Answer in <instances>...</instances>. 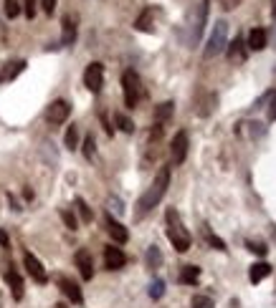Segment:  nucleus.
<instances>
[{"instance_id":"1","label":"nucleus","mask_w":276,"mask_h":308,"mask_svg":"<svg viewBox=\"0 0 276 308\" xmlns=\"http://www.w3.org/2000/svg\"><path fill=\"white\" fill-rule=\"evenodd\" d=\"M167 187H170V167H162L157 174H155V180H152V185L144 189V195L139 197V202H137V220L142 217V215H147L152 207H157L160 205V200L165 197V192H167Z\"/></svg>"},{"instance_id":"2","label":"nucleus","mask_w":276,"mask_h":308,"mask_svg":"<svg viewBox=\"0 0 276 308\" xmlns=\"http://www.w3.org/2000/svg\"><path fill=\"white\" fill-rule=\"evenodd\" d=\"M208 5H210V0H200L193 8L190 18H187V25H185V46L187 48H195L200 43V36H203L206 23H208Z\"/></svg>"},{"instance_id":"3","label":"nucleus","mask_w":276,"mask_h":308,"mask_svg":"<svg viewBox=\"0 0 276 308\" xmlns=\"http://www.w3.org/2000/svg\"><path fill=\"white\" fill-rule=\"evenodd\" d=\"M165 220H167V238L172 243V247H175L178 253H185V250H190V232L185 230L183 225V220H180V212L178 210H167L165 212Z\"/></svg>"},{"instance_id":"4","label":"nucleus","mask_w":276,"mask_h":308,"mask_svg":"<svg viewBox=\"0 0 276 308\" xmlns=\"http://www.w3.org/2000/svg\"><path fill=\"white\" fill-rule=\"evenodd\" d=\"M228 46V23L221 18V21H215L213 23V31H210V38L206 43V51H203V56L206 58H213L218 53H223Z\"/></svg>"},{"instance_id":"5","label":"nucleus","mask_w":276,"mask_h":308,"mask_svg":"<svg viewBox=\"0 0 276 308\" xmlns=\"http://www.w3.org/2000/svg\"><path fill=\"white\" fill-rule=\"evenodd\" d=\"M122 91H124V104L129 106V109H135L137 104H139V99H142V81H139V76H137V71H124L122 73Z\"/></svg>"},{"instance_id":"6","label":"nucleus","mask_w":276,"mask_h":308,"mask_svg":"<svg viewBox=\"0 0 276 308\" xmlns=\"http://www.w3.org/2000/svg\"><path fill=\"white\" fill-rule=\"evenodd\" d=\"M84 86L89 89L92 94H99L101 86H104V66H101L99 61L89 63L84 71Z\"/></svg>"},{"instance_id":"7","label":"nucleus","mask_w":276,"mask_h":308,"mask_svg":"<svg viewBox=\"0 0 276 308\" xmlns=\"http://www.w3.org/2000/svg\"><path fill=\"white\" fill-rule=\"evenodd\" d=\"M69 114H71V104H69V101L66 99H56L53 104L46 109V122L53 124V126H59V124H64L69 119Z\"/></svg>"},{"instance_id":"8","label":"nucleus","mask_w":276,"mask_h":308,"mask_svg":"<svg viewBox=\"0 0 276 308\" xmlns=\"http://www.w3.org/2000/svg\"><path fill=\"white\" fill-rule=\"evenodd\" d=\"M187 157V131H178L170 142V159L172 164H183Z\"/></svg>"},{"instance_id":"9","label":"nucleus","mask_w":276,"mask_h":308,"mask_svg":"<svg viewBox=\"0 0 276 308\" xmlns=\"http://www.w3.org/2000/svg\"><path fill=\"white\" fill-rule=\"evenodd\" d=\"M56 283H59L61 293H64V296H66L71 303H76V306L84 303V293H81L79 283H74V281H71V278H66V275H56Z\"/></svg>"},{"instance_id":"10","label":"nucleus","mask_w":276,"mask_h":308,"mask_svg":"<svg viewBox=\"0 0 276 308\" xmlns=\"http://www.w3.org/2000/svg\"><path fill=\"white\" fill-rule=\"evenodd\" d=\"M23 263H25V268H28V273H31V278H33V281L36 283H48V273H46V268H43L41 266V260L33 255V253H23Z\"/></svg>"},{"instance_id":"11","label":"nucleus","mask_w":276,"mask_h":308,"mask_svg":"<svg viewBox=\"0 0 276 308\" xmlns=\"http://www.w3.org/2000/svg\"><path fill=\"white\" fill-rule=\"evenodd\" d=\"M124 263H127V255L119 250V247H114V245H107V247H104V266H107L109 270L124 268Z\"/></svg>"},{"instance_id":"12","label":"nucleus","mask_w":276,"mask_h":308,"mask_svg":"<svg viewBox=\"0 0 276 308\" xmlns=\"http://www.w3.org/2000/svg\"><path fill=\"white\" fill-rule=\"evenodd\" d=\"M104 227H107V232L112 235V240H117V243H127L129 240L127 227L119 223V220H114L112 215H104Z\"/></svg>"},{"instance_id":"13","label":"nucleus","mask_w":276,"mask_h":308,"mask_svg":"<svg viewBox=\"0 0 276 308\" xmlns=\"http://www.w3.org/2000/svg\"><path fill=\"white\" fill-rule=\"evenodd\" d=\"M5 283L10 286V293H13V298H16V301H23V293H25V283H23V278L18 275V270H16V268L5 270Z\"/></svg>"},{"instance_id":"14","label":"nucleus","mask_w":276,"mask_h":308,"mask_svg":"<svg viewBox=\"0 0 276 308\" xmlns=\"http://www.w3.org/2000/svg\"><path fill=\"white\" fill-rule=\"evenodd\" d=\"M74 263H76V268H79V273H81L84 281H92V278H94V263H92V255L86 253V250H79V253L74 255Z\"/></svg>"},{"instance_id":"15","label":"nucleus","mask_w":276,"mask_h":308,"mask_svg":"<svg viewBox=\"0 0 276 308\" xmlns=\"http://www.w3.org/2000/svg\"><path fill=\"white\" fill-rule=\"evenodd\" d=\"M25 61L23 58H16V61H10V63H5L3 68H0V83H8V81H13L18 76V73H23L25 71Z\"/></svg>"},{"instance_id":"16","label":"nucleus","mask_w":276,"mask_h":308,"mask_svg":"<svg viewBox=\"0 0 276 308\" xmlns=\"http://www.w3.org/2000/svg\"><path fill=\"white\" fill-rule=\"evenodd\" d=\"M74 41H76V18L66 16L61 23V43L64 46H74Z\"/></svg>"},{"instance_id":"17","label":"nucleus","mask_w":276,"mask_h":308,"mask_svg":"<svg viewBox=\"0 0 276 308\" xmlns=\"http://www.w3.org/2000/svg\"><path fill=\"white\" fill-rule=\"evenodd\" d=\"M228 48V58H230V63H243L246 61V43H243V38L241 36H236L233 38V43H230V46H226Z\"/></svg>"},{"instance_id":"18","label":"nucleus","mask_w":276,"mask_h":308,"mask_svg":"<svg viewBox=\"0 0 276 308\" xmlns=\"http://www.w3.org/2000/svg\"><path fill=\"white\" fill-rule=\"evenodd\" d=\"M269 46V36H266V31L264 28H253V31L249 33V51H264Z\"/></svg>"},{"instance_id":"19","label":"nucleus","mask_w":276,"mask_h":308,"mask_svg":"<svg viewBox=\"0 0 276 308\" xmlns=\"http://www.w3.org/2000/svg\"><path fill=\"white\" fill-rule=\"evenodd\" d=\"M236 131H238V134H246V131H249V137L251 139H258V137H264V124H261V122H241L238 126H236Z\"/></svg>"},{"instance_id":"20","label":"nucleus","mask_w":276,"mask_h":308,"mask_svg":"<svg viewBox=\"0 0 276 308\" xmlns=\"http://www.w3.org/2000/svg\"><path fill=\"white\" fill-rule=\"evenodd\" d=\"M172 111H175V104H172V101H162V104L155 109V124L162 126L170 116H172Z\"/></svg>"},{"instance_id":"21","label":"nucleus","mask_w":276,"mask_h":308,"mask_svg":"<svg viewBox=\"0 0 276 308\" xmlns=\"http://www.w3.org/2000/svg\"><path fill=\"white\" fill-rule=\"evenodd\" d=\"M198 281H200V268H198V266H183V268H180V283L195 286Z\"/></svg>"},{"instance_id":"22","label":"nucleus","mask_w":276,"mask_h":308,"mask_svg":"<svg viewBox=\"0 0 276 308\" xmlns=\"http://www.w3.org/2000/svg\"><path fill=\"white\" fill-rule=\"evenodd\" d=\"M271 273V266H269V263H264V260H261V263H253V266H251V270H249V278H251V283H261V281H264V278Z\"/></svg>"},{"instance_id":"23","label":"nucleus","mask_w":276,"mask_h":308,"mask_svg":"<svg viewBox=\"0 0 276 308\" xmlns=\"http://www.w3.org/2000/svg\"><path fill=\"white\" fill-rule=\"evenodd\" d=\"M135 28L142 33H152V8H144L139 13V18L135 21Z\"/></svg>"},{"instance_id":"24","label":"nucleus","mask_w":276,"mask_h":308,"mask_svg":"<svg viewBox=\"0 0 276 308\" xmlns=\"http://www.w3.org/2000/svg\"><path fill=\"white\" fill-rule=\"evenodd\" d=\"M160 266H162V253H160L157 245H150V247H147V268L157 270Z\"/></svg>"},{"instance_id":"25","label":"nucleus","mask_w":276,"mask_h":308,"mask_svg":"<svg viewBox=\"0 0 276 308\" xmlns=\"http://www.w3.org/2000/svg\"><path fill=\"white\" fill-rule=\"evenodd\" d=\"M64 144H66V149H71V152H74L76 146H79V126H76V124H71V126L66 129Z\"/></svg>"},{"instance_id":"26","label":"nucleus","mask_w":276,"mask_h":308,"mask_svg":"<svg viewBox=\"0 0 276 308\" xmlns=\"http://www.w3.org/2000/svg\"><path fill=\"white\" fill-rule=\"evenodd\" d=\"M74 205H76V212H79V217L84 220V223H92V220H94V212H92L89 205L84 202V197H76Z\"/></svg>"},{"instance_id":"27","label":"nucleus","mask_w":276,"mask_h":308,"mask_svg":"<svg viewBox=\"0 0 276 308\" xmlns=\"http://www.w3.org/2000/svg\"><path fill=\"white\" fill-rule=\"evenodd\" d=\"M203 235H206L208 245H213V247H215V250H221V253L226 250V243H223L221 238H218V235H215V232H210V227H208V225H206V227H203Z\"/></svg>"},{"instance_id":"28","label":"nucleus","mask_w":276,"mask_h":308,"mask_svg":"<svg viewBox=\"0 0 276 308\" xmlns=\"http://www.w3.org/2000/svg\"><path fill=\"white\" fill-rule=\"evenodd\" d=\"M150 298L152 301H160V298H162L165 296V281H160V278H155V281L150 283Z\"/></svg>"},{"instance_id":"29","label":"nucleus","mask_w":276,"mask_h":308,"mask_svg":"<svg viewBox=\"0 0 276 308\" xmlns=\"http://www.w3.org/2000/svg\"><path fill=\"white\" fill-rule=\"evenodd\" d=\"M114 122H117V126L124 131V134H132V131H135V122L129 119V116H124L122 111H119L117 116H114Z\"/></svg>"},{"instance_id":"30","label":"nucleus","mask_w":276,"mask_h":308,"mask_svg":"<svg viewBox=\"0 0 276 308\" xmlns=\"http://www.w3.org/2000/svg\"><path fill=\"white\" fill-rule=\"evenodd\" d=\"M246 247H249V250H251V253L261 255V258H264V255L269 253V247H266V243H261V240H246Z\"/></svg>"},{"instance_id":"31","label":"nucleus","mask_w":276,"mask_h":308,"mask_svg":"<svg viewBox=\"0 0 276 308\" xmlns=\"http://www.w3.org/2000/svg\"><path fill=\"white\" fill-rule=\"evenodd\" d=\"M190 306H193V308H215L213 298H208V296H193Z\"/></svg>"},{"instance_id":"32","label":"nucleus","mask_w":276,"mask_h":308,"mask_svg":"<svg viewBox=\"0 0 276 308\" xmlns=\"http://www.w3.org/2000/svg\"><path fill=\"white\" fill-rule=\"evenodd\" d=\"M94 154H96V142H94V137L89 134L84 139V157L86 159H94Z\"/></svg>"},{"instance_id":"33","label":"nucleus","mask_w":276,"mask_h":308,"mask_svg":"<svg viewBox=\"0 0 276 308\" xmlns=\"http://www.w3.org/2000/svg\"><path fill=\"white\" fill-rule=\"evenodd\" d=\"M5 16H8V18H18V16H21L18 0H5Z\"/></svg>"},{"instance_id":"34","label":"nucleus","mask_w":276,"mask_h":308,"mask_svg":"<svg viewBox=\"0 0 276 308\" xmlns=\"http://www.w3.org/2000/svg\"><path fill=\"white\" fill-rule=\"evenodd\" d=\"M61 217H64V223H66L69 230H79V220L74 217V212H71V210H61Z\"/></svg>"},{"instance_id":"35","label":"nucleus","mask_w":276,"mask_h":308,"mask_svg":"<svg viewBox=\"0 0 276 308\" xmlns=\"http://www.w3.org/2000/svg\"><path fill=\"white\" fill-rule=\"evenodd\" d=\"M109 215L114 212V215H122L124 212V205H122V200H117V197H109Z\"/></svg>"},{"instance_id":"36","label":"nucleus","mask_w":276,"mask_h":308,"mask_svg":"<svg viewBox=\"0 0 276 308\" xmlns=\"http://www.w3.org/2000/svg\"><path fill=\"white\" fill-rule=\"evenodd\" d=\"M23 10L25 18H36V0H23Z\"/></svg>"},{"instance_id":"37","label":"nucleus","mask_w":276,"mask_h":308,"mask_svg":"<svg viewBox=\"0 0 276 308\" xmlns=\"http://www.w3.org/2000/svg\"><path fill=\"white\" fill-rule=\"evenodd\" d=\"M41 8L46 16H53V10H56V0H41Z\"/></svg>"},{"instance_id":"38","label":"nucleus","mask_w":276,"mask_h":308,"mask_svg":"<svg viewBox=\"0 0 276 308\" xmlns=\"http://www.w3.org/2000/svg\"><path fill=\"white\" fill-rule=\"evenodd\" d=\"M269 119L276 122V91H274L271 99H269Z\"/></svg>"},{"instance_id":"39","label":"nucleus","mask_w":276,"mask_h":308,"mask_svg":"<svg viewBox=\"0 0 276 308\" xmlns=\"http://www.w3.org/2000/svg\"><path fill=\"white\" fill-rule=\"evenodd\" d=\"M8 202H10V207H13V210H16V212H21V210H23V207H21V205H18V200H16V197H13L10 192H8Z\"/></svg>"},{"instance_id":"40","label":"nucleus","mask_w":276,"mask_h":308,"mask_svg":"<svg viewBox=\"0 0 276 308\" xmlns=\"http://www.w3.org/2000/svg\"><path fill=\"white\" fill-rule=\"evenodd\" d=\"M0 245H3V247H10V238H8L5 230H0Z\"/></svg>"},{"instance_id":"41","label":"nucleus","mask_w":276,"mask_h":308,"mask_svg":"<svg viewBox=\"0 0 276 308\" xmlns=\"http://www.w3.org/2000/svg\"><path fill=\"white\" fill-rule=\"evenodd\" d=\"M236 5H238V0H223V8H226V10L236 8Z\"/></svg>"},{"instance_id":"42","label":"nucleus","mask_w":276,"mask_h":308,"mask_svg":"<svg viewBox=\"0 0 276 308\" xmlns=\"http://www.w3.org/2000/svg\"><path fill=\"white\" fill-rule=\"evenodd\" d=\"M271 13H274V18H276V0H274V5H271Z\"/></svg>"},{"instance_id":"43","label":"nucleus","mask_w":276,"mask_h":308,"mask_svg":"<svg viewBox=\"0 0 276 308\" xmlns=\"http://www.w3.org/2000/svg\"><path fill=\"white\" fill-rule=\"evenodd\" d=\"M274 48H276V25H274Z\"/></svg>"},{"instance_id":"44","label":"nucleus","mask_w":276,"mask_h":308,"mask_svg":"<svg viewBox=\"0 0 276 308\" xmlns=\"http://www.w3.org/2000/svg\"><path fill=\"white\" fill-rule=\"evenodd\" d=\"M0 308H3V298H0Z\"/></svg>"}]
</instances>
